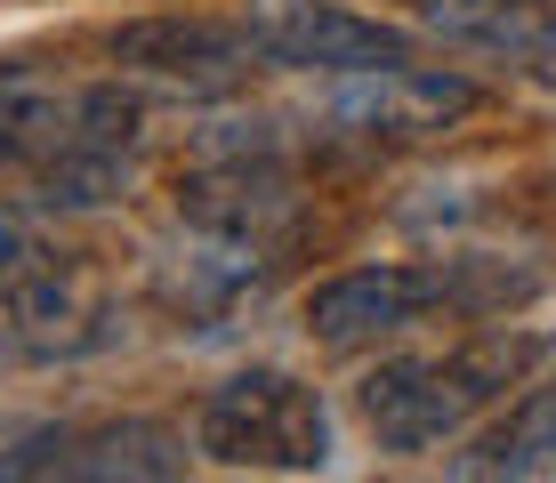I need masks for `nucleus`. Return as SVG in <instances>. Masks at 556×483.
Returning a JSON list of instances; mask_svg holds the SVG:
<instances>
[{"instance_id":"obj_6","label":"nucleus","mask_w":556,"mask_h":483,"mask_svg":"<svg viewBox=\"0 0 556 483\" xmlns=\"http://www.w3.org/2000/svg\"><path fill=\"white\" fill-rule=\"evenodd\" d=\"M251 41L266 65H291V73H363V65H395L412 56L404 25H379V16H355L339 0H258L251 16Z\"/></svg>"},{"instance_id":"obj_9","label":"nucleus","mask_w":556,"mask_h":483,"mask_svg":"<svg viewBox=\"0 0 556 483\" xmlns=\"http://www.w3.org/2000/svg\"><path fill=\"white\" fill-rule=\"evenodd\" d=\"M548 468H556V379L525 386V395L452 459V475H548Z\"/></svg>"},{"instance_id":"obj_4","label":"nucleus","mask_w":556,"mask_h":483,"mask_svg":"<svg viewBox=\"0 0 556 483\" xmlns=\"http://www.w3.org/2000/svg\"><path fill=\"white\" fill-rule=\"evenodd\" d=\"M138 145H146V105L129 97L122 81H98L81 89L73 105V129L65 145L33 169V209H56V218H81V209H105L122 202L129 178H138Z\"/></svg>"},{"instance_id":"obj_7","label":"nucleus","mask_w":556,"mask_h":483,"mask_svg":"<svg viewBox=\"0 0 556 483\" xmlns=\"http://www.w3.org/2000/svg\"><path fill=\"white\" fill-rule=\"evenodd\" d=\"M105 56L138 81L162 89H235L251 65H266L251 25H218V16H138V25H113Z\"/></svg>"},{"instance_id":"obj_3","label":"nucleus","mask_w":556,"mask_h":483,"mask_svg":"<svg viewBox=\"0 0 556 483\" xmlns=\"http://www.w3.org/2000/svg\"><path fill=\"white\" fill-rule=\"evenodd\" d=\"M194 452L218 468H258V475H315L331 468V411L323 395L291 371H235L202 395Z\"/></svg>"},{"instance_id":"obj_12","label":"nucleus","mask_w":556,"mask_h":483,"mask_svg":"<svg viewBox=\"0 0 556 483\" xmlns=\"http://www.w3.org/2000/svg\"><path fill=\"white\" fill-rule=\"evenodd\" d=\"M49 266V250L33 242V226H25V209H9L0 202V355H9V339H16V298H25V282Z\"/></svg>"},{"instance_id":"obj_1","label":"nucleus","mask_w":556,"mask_h":483,"mask_svg":"<svg viewBox=\"0 0 556 483\" xmlns=\"http://www.w3.org/2000/svg\"><path fill=\"white\" fill-rule=\"evenodd\" d=\"M541 355H548L541 331H476V339L435 346V355H388L363 371L355 411L379 435V452H404V459L444 452L492 403H508V386L541 371Z\"/></svg>"},{"instance_id":"obj_8","label":"nucleus","mask_w":556,"mask_h":483,"mask_svg":"<svg viewBox=\"0 0 556 483\" xmlns=\"http://www.w3.org/2000/svg\"><path fill=\"white\" fill-rule=\"evenodd\" d=\"M16 475H186V443L153 419H113V428H41L0 452V483Z\"/></svg>"},{"instance_id":"obj_11","label":"nucleus","mask_w":556,"mask_h":483,"mask_svg":"<svg viewBox=\"0 0 556 483\" xmlns=\"http://www.w3.org/2000/svg\"><path fill=\"white\" fill-rule=\"evenodd\" d=\"M81 89H0V178H33L73 129Z\"/></svg>"},{"instance_id":"obj_10","label":"nucleus","mask_w":556,"mask_h":483,"mask_svg":"<svg viewBox=\"0 0 556 483\" xmlns=\"http://www.w3.org/2000/svg\"><path fill=\"white\" fill-rule=\"evenodd\" d=\"M428 25L459 49L541 56L556 49V0H428Z\"/></svg>"},{"instance_id":"obj_2","label":"nucleus","mask_w":556,"mask_h":483,"mask_svg":"<svg viewBox=\"0 0 556 483\" xmlns=\"http://www.w3.org/2000/svg\"><path fill=\"white\" fill-rule=\"evenodd\" d=\"M532 282H508V275H476V266H404V258H379V266H348V275L315 282L306 298V331L323 346H371V339H395L412 322H428L435 306L444 315H484V306H508L525 298Z\"/></svg>"},{"instance_id":"obj_5","label":"nucleus","mask_w":556,"mask_h":483,"mask_svg":"<svg viewBox=\"0 0 556 483\" xmlns=\"http://www.w3.org/2000/svg\"><path fill=\"white\" fill-rule=\"evenodd\" d=\"M476 105H484V89H476L468 73L412 65V56L339 73V89L323 97V113H331L348 138H371V145H428V138H444V129H459Z\"/></svg>"}]
</instances>
